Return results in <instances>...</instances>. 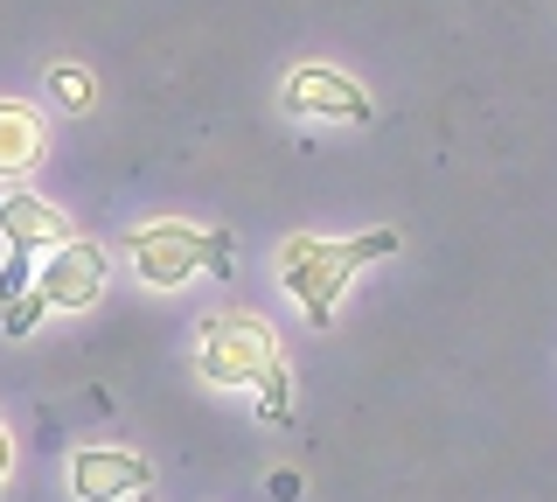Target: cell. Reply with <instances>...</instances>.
Listing matches in <instances>:
<instances>
[{"label":"cell","instance_id":"obj_1","mask_svg":"<svg viewBox=\"0 0 557 502\" xmlns=\"http://www.w3.org/2000/svg\"><path fill=\"white\" fill-rule=\"evenodd\" d=\"M405 237L397 231H362V237H286L278 245V280H286V293L300 301L307 328H335V301L348 293V280H356L370 258H391Z\"/></svg>","mask_w":557,"mask_h":502},{"label":"cell","instance_id":"obj_2","mask_svg":"<svg viewBox=\"0 0 557 502\" xmlns=\"http://www.w3.org/2000/svg\"><path fill=\"white\" fill-rule=\"evenodd\" d=\"M133 266L147 286H182L196 280V272H216V280H231V231H196V223H139L126 237Z\"/></svg>","mask_w":557,"mask_h":502},{"label":"cell","instance_id":"obj_3","mask_svg":"<svg viewBox=\"0 0 557 502\" xmlns=\"http://www.w3.org/2000/svg\"><path fill=\"white\" fill-rule=\"evenodd\" d=\"M196 363L209 384H258V377L278 363V335L258 315H244V307H223V315L202 321V342H196Z\"/></svg>","mask_w":557,"mask_h":502},{"label":"cell","instance_id":"obj_4","mask_svg":"<svg viewBox=\"0 0 557 502\" xmlns=\"http://www.w3.org/2000/svg\"><path fill=\"white\" fill-rule=\"evenodd\" d=\"M104 272H112V258H104V245H91V237H63L57 252L42 258V272H35V301L49 307V315H70V307H91L104 293Z\"/></svg>","mask_w":557,"mask_h":502},{"label":"cell","instance_id":"obj_5","mask_svg":"<svg viewBox=\"0 0 557 502\" xmlns=\"http://www.w3.org/2000/svg\"><path fill=\"white\" fill-rule=\"evenodd\" d=\"M286 112L293 119H348V126H370L376 106L348 71H327V63H300L286 77Z\"/></svg>","mask_w":557,"mask_h":502},{"label":"cell","instance_id":"obj_6","mask_svg":"<svg viewBox=\"0 0 557 502\" xmlns=\"http://www.w3.org/2000/svg\"><path fill=\"white\" fill-rule=\"evenodd\" d=\"M70 489H77V502H126L139 489H153V467L126 446H77L70 454Z\"/></svg>","mask_w":557,"mask_h":502},{"label":"cell","instance_id":"obj_7","mask_svg":"<svg viewBox=\"0 0 557 502\" xmlns=\"http://www.w3.org/2000/svg\"><path fill=\"white\" fill-rule=\"evenodd\" d=\"M0 231H8V252H57L70 231V217L42 196H0Z\"/></svg>","mask_w":557,"mask_h":502},{"label":"cell","instance_id":"obj_8","mask_svg":"<svg viewBox=\"0 0 557 502\" xmlns=\"http://www.w3.org/2000/svg\"><path fill=\"white\" fill-rule=\"evenodd\" d=\"M42 147H49V133H42V119H35V106H22V98H0V182L35 175Z\"/></svg>","mask_w":557,"mask_h":502},{"label":"cell","instance_id":"obj_9","mask_svg":"<svg viewBox=\"0 0 557 502\" xmlns=\"http://www.w3.org/2000/svg\"><path fill=\"white\" fill-rule=\"evenodd\" d=\"M251 391H258V419H272V426H286V419H293V377H286V356H278Z\"/></svg>","mask_w":557,"mask_h":502},{"label":"cell","instance_id":"obj_10","mask_svg":"<svg viewBox=\"0 0 557 502\" xmlns=\"http://www.w3.org/2000/svg\"><path fill=\"white\" fill-rule=\"evenodd\" d=\"M49 91H57L63 112H91L98 84H91V71H77V63H57V71H49Z\"/></svg>","mask_w":557,"mask_h":502},{"label":"cell","instance_id":"obj_11","mask_svg":"<svg viewBox=\"0 0 557 502\" xmlns=\"http://www.w3.org/2000/svg\"><path fill=\"white\" fill-rule=\"evenodd\" d=\"M42 315H49V307L35 301V293H22V301H8V315H0V335H14V342H22V335H28V328L42 321Z\"/></svg>","mask_w":557,"mask_h":502},{"label":"cell","instance_id":"obj_12","mask_svg":"<svg viewBox=\"0 0 557 502\" xmlns=\"http://www.w3.org/2000/svg\"><path fill=\"white\" fill-rule=\"evenodd\" d=\"M28 258H35V252H8V266H0V307L28 293Z\"/></svg>","mask_w":557,"mask_h":502},{"label":"cell","instance_id":"obj_13","mask_svg":"<svg viewBox=\"0 0 557 502\" xmlns=\"http://www.w3.org/2000/svg\"><path fill=\"white\" fill-rule=\"evenodd\" d=\"M8 467H14V446H8V432H0V481H8Z\"/></svg>","mask_w":557,"mask_h":502},{"label":"cell","instance_id":"obj_14","mask_svg":"<svg viewBox=\"0 0 557 502\" xmlns=\"http://www.w3.org/2000/svg\"><path fill=\"white\" fill-rule=\"evenodd\" d=\"M126 502H153V495H147V489H139V495H126Z\"/></svg>","mask_w":557,"mask_h":502}]
</instances>
